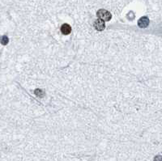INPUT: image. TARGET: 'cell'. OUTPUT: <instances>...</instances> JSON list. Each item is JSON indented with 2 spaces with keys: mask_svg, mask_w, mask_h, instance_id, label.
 Returning <instances> with one entry per match:
<instances>
[{
  "mask_svg": "<svg viewBox=\"0 0 162 161\" xmlns=\"http://www.w3.org/2000/svg\"><path fill=\"white\" fill-rule=\"evenodd\" d=\"M61 32H62V33L64 34V35H68V34H70L71 32V26L69 25L68 24H64V25H62V27H61Z\"/></svg>",
  "mask_w": 162,
  "mask_h": 161,
  "instance_id": "cell-4",
  "label": "cell"
},
{
  "mask_svg": "<svg viewBox=\"0 0 162 161\" xmlns=\"http://www.w3.org/2000/svg\"><path fill=\"white\" fill-rule=\"evenodd\" d=\"M0 42L3 45H7V43L9 42V39H8V37L7 36H3L1 37V39H0Z\"/></svg>",
  "mask_w": 162,
  "mask_h": 161,
  "instance_id": "cell-5",
  "label": "cell"
},
{
  "mask_svg": "<svg viewBox=\"0 0 162 161\" xmlns=\"http://www.w3.org/2000/svg\"><path fill=\"white\" fill-rule=\"evenodd\" d=\"M94 27L96 30L98 31H102L105 29L106 28V25H105V21L104 20H101V19H98L94 22Z\"/></svg>",
  "mask_w": 162,
  "mask_h": 161,
  "instance_id": "cell-2",
  "label": "cell"
},
{
  "mask_svg": "<svg viewBox=\"0 0 162 161\" xmlns=\"http://www.w3.org/2000/svg\"><path fill=\"white\" fill-rule=\"evenodd\" d=\"M96 15H97L99 19L104 20V21H109V20H111L112 18V15L110 14V12L105 10V9H100L97 11Z\"/></svg>",
  "mask_w": 162,
  "mask_h": 161,
  "instance_id": "cell-1",
  "label": "cell"
},
{
  "mask_svg": "<svg viewBox=\"0 0 162 161\" xmlns=\"http://www.w3.org/2000/svg\"><path fill=\"white\" fill-rule=\"evenodd\" d=\"M148 25H149V20L146 16L142 17L138 21V25L140 28H147Z\"/></svg>",
  "mask_w": 162,
  "mask_h": 161,
  "instance_id": "cell-3",
  "label": "cell"
},
{
  "mask_svg": "<svg viewBox=\"0 0 162 161\" xmlns=\"http://www.w3.org/2000/svg\"><path fill=\"white\" fill-rule=\"evenodd\" d=\"M35 94L37 95V96H40V97H41V96H43L44 92H43V91H42L41 90H40V89H36Z\"/></svg>",
  "mask_w": 162,
  "mask_h": 161,
  "instance_id": "cell-6",
  "label": "cell"
}]
</instances>
